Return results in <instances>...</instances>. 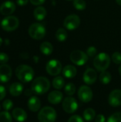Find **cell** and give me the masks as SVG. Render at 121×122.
Here are the masks:
<instances>
[{
	"mask_svg": "<svg viewBox=\"0 0 121 122\" xmlns=\"http://www.w3.org/2000/svg\"><path fill=\"white\" fill-rule=\"evenodd\" d=\"M19 25V20L15 16H7L1 23V28L6 31H13L16 30Z\"/></svg>",
	"mask_w": 121,
	"mask_h": 122,
	"instance_id": "8992f818",
	"label": "cell"
},
{
	"mask_svg": "<svg viewBox=\"0 0 121 122\" xmlns=\"http://www.w3.org/2000/svg\"><path fill=\"white\" fill-rule=\"evenodd\" d=\"M106 119L103 114H98L96 117V122H105Z\"/></svg>",
	"mask_w": 121,
	"mask_h": 122,
	"instance_id": "74e56055",
	"label": "cell"
},
{
	"mask_svg": "<svg viewBox=\"0 0 121 122\" xmlns=\"http://www.w3.org/2000/svg\"><path fill=\"white\" fill-rule=\"evenodd\" d=\"M96 53H97V49L94 46H90L86 50V54H87L88 56H89V57L95 56Z\"/></svg>",
	"mask_w": 121,
	"mask_h": 122,
	"instance_id": "d6a6232c",
	"label": "cell"
},
{
	"mask_svg": "<svg viewBox=\"0 0 121 122\" xmlns=\"http://www.w3.org/2000/svg\"><path fill=\"white\" fill-rule=\"evenodd\" d=\"M83 117H84V119L87 122H91L96 117L95 110L91 108L86 109L83 112Z\"/></svg>",
	"mask_w": 121,
	"mask_h": 122,
	"instance_id": "484cf974",
	"label": "cell"
},
{
	"mask_svg": "<svg viewBox=\"0 0 121 122\" xmlns=\"http://www.w3.org/2000/svg\"><path fill=\"white\" fill-rule=\"evenodd\" d=\"M99 79L103 84H108L112 79V76L108 71H104L101 73L99 76Z\"/></svg>",
	"mask_w": 121,
	"mask_h": 122,
	"instance_id": "d4e9b609",
	"label": "cell"
},
{
	"mask_svg": "<svg viewBox=\"0 0 121 122\" xmlns=\"http://www.w3.org/2000/svg\"><path fill=\"white\" fill-rule=\"evenodd\" d=\"M83 81L88 85L93 84L97 80V73L96 70L91 68L87 69L83 74Z\"/></svg>",
	"mask_w": 121,
	"mask_h": 122,
	"instance_id": "5bb4252c",
	"label": "cell"
},
{
	"mask_svg": "<svg viewBox=\"0 0 121 122\" xmlns=\"http://www.w3.org/2000/svg\"><path fill=\"white\" fill-rule=\"evenodd\" d=\"M116 3H117L118 5L121 6V0H116Z\"/></svg>",
	"mask_w": 121,
	"mask_h": 122,
	"instance_id": "60d3db41",
	"label": "cell"
},
{
	"mask_svg": "<svg viewBox=\"0 0 121 122\" xmlns=\"http://www.w3.org/2000/svg\"><path fill=\"white\" fill-rule=\"evenodd\" d=\"M0 122H12V117L7 111L0 112Z\"/></svg>",
	"mask_w": 121,
	"mask_h": 122,
	"instance_id": "83f0119b",
	"label": "cell"
},
{
	"mask_svg": "<svg viewBox=\"0 0 121 122\" xmlns=\"http://www.w3.org/2000/svg\"><path fill=\"white\" fill-rule=\"evenodd\" d=\"M46 29L44 25L40 23H34L29 28V36L36 40L43 39L46 35Z\"/></svg>",
	"mask_w": 121,
	"mask_h": 122,
	"instance_id": "5b68a950",
	"label": "cell"
},
{
	"mask_svg": "<svg viewBox=\"0 0 121 122\" xmlns=\"http://www.w3.org/2000/svg\"><path fill=\"white\" fill-rule=\"evenodd\" d=\"M24 90L22 84L19 82H14L11 84L9 87V93L13 97H19L21 94Z\"/></svg>",
	"mask_w": 121,
	"mask_h": 122,
	"instance_id": "d6986e66",
	"label": "cell"
},
{
	"mask_svg": "<svg viewBox=\"0 0 121 122\" xmlns=\"http://www.w3.org/2000/svg\"><path fill=\"white\" fill-rule=\"evenodd\" d=\"M66 1H72V0H66Z\"/></svg>",
	"mask_w": 121,
	"mask_h": 122,
	"instance_id": "ee69618b",
	"label": "cell"
},
{
	"mask_svg": "<svg viewBox=\"0 0 121 122\" xmlns=\"http://www.w3.org/2000/svg\"><path fill=\"white\" fill-rule=\"evenodd\" d=\"M64 92L68 96H73L76 92V86L73 83H68L64 88Z\"/></svg>",
	"mask_w": 121,
	"mask_h": 122,
	"instance_id": "4316f807",
	"label": "cell"
},
{
	"mask_svg": "<svg viewBox=\"0 0 121 122\" xmlns=\"http://www.w3.org/2000/svg\"><path fill=\"white\" fill-rule=\"evenodd\" d=\"M53 45L50 42L44 41L40 46V51L44 55H46V56L50 55L53 52Z\"/></svg>",
	"mask_w": 121,
	"mask_h": 122,
	"instance_id": "7402d4cb",
	"label": "cell"
},
{
	"mask_svg": "<svg viewBox=\"0 0 121 122\" xmlns=\"http://www.w3.org/2000/svg\"><path fill=\"white\" fill-rule=\"evenodd\" d=\"M16 9L15 4L11 1H6L0 6V13L4 16H10Z\"/></svg>",
	"mask_w": 121,
	"mask_h": 122,
	"instance_id": "9a60e30c",
	"label": "cell"
},
{
	"mask_svg": "<svg viewBox=\"0 0 121 122\" xmlns=\"http://www.w3.org/2000/svg\"><path fill=\"white\" fill-rule=\"evenodd\" d=\"M112 61L116 64H121V53L116 51L112 55Z\"/></svg>",
	"mask_w": 121,
	"mask_h": 122,
	"instance_id": "1f68e13d",
	"label": "cell"
},
{
	"mask_svg": "<svg viewBox=\"0 0 121 122\" xmlns=\"http://www.w3.org/2000/svg\"><path fill=\"white\" fill-rule=\"evenodd\" d=\"M63 99V94L62 92L56 90L51 92L48 95V101L51 104H58Z\"/></svg>",
	"mask_w": 121,
	"mask_h": 122,
	"instance_id": "e0dca14e",
	"label": "cell"
},
{
	"mask_svg": "<svg viewBox=\"0 0 121 122\" xmlns=\"http://www.w3.org/2000/svg\"><path fill=\"white\" fill-rule=\"evenodd\" d=\"M16 76L22 83L30 82L34 76V69L29 65L21 64L16 69Z\"/></svg>",
	"mask_w": 121,
	"mask_h": 122,
	"instance_id": "7a4b0ae2",
	"label": "cell"
},
{
	"mask_svg": "<svg viewBox=\"0 0 121 122\" xmlns=\"http://www.w3.org/2000/svg\"><path fill=\"white\" fill-rule=\"evenodd\" d=\"M46 70L49 75L57 76L62 71V64L56 59H51L46 64Z\"/></svg>",
	"mask_w": 121,
	"mask_h": 122,
	"instance_id": "ba28073f",
	"label": "cell"
},
{
	"mask_svg": "<svg viewBox=\"0 0 121 122\" xmlns=\"http://www.w3.org/2000/svg\"><path fill=\"white\" fill-rule=\"evenodd\" d=\"M12 117L18 122H24L27 119V114L21 108H15L12 112Z\"/></svg>",
	"mask_w": 121,
	"mask_h": 122,
	"instance_id": "ac0fdd59",
	"label": "cell"
},
{
	"mask_svg": "<svg viewBox=\"0 0 121 122\" xmlns=\"http://www.w3.org/2000/svg\"><path fill=\"white\" fill-rule=\"evenodd\" d=\"M107 122H121V112H116L111 115Z\"/></svg>",
	"mask_w": 121,
	"mask_h": 122,
	"instance_id": "f546056e",
	"label": "cell"
},
{
	"mask_svg": "<svg viewBox=\"0 0 121 122\" xmlns=\"http://www.w3.org/2000/svg\"><path fill=\"white\" fill-rule=\"evenodd\" d=\"M9 58V56L4 52H0V64H4L8 62Z\"/></svg>",
	"mask_w": 121,
	"mask_h": 122,
	"instance_id": "836d02e7",
	"label": "cell"
},
{
	"mask_svg": "<svg viewBox=\"0 0 121 122\" xmlns=\"http://www.w3.org/2000/svg\"><path fill=\"white\" fill-rule=\"evenodd\" d=\"M6 89L4 86L0 85V101H1L2 99H4V98L6 97Z\"/></svg>",
	"mask_w": 121,
	"mask_h": 122,
	"instance_id": "d590c367",
	"label": "cell"
},
{
	"mask_svg": "<svg viewBox=\"0 0 121 122\" xmlns=\"http://www.w3.org/2000/svg\"><path fill=\"white\" fill-rule=\"evenodd\" d=\"M81 24V19L76 14H71L66 16L63 21V26L68 30L76 29Z\"/></svg>",
	"mask_w": 121,
	"mask_h": 122,
	"instance_id": "9c48e42d",
	"label": "cell"
},
{
	"mask_svg": "<svg viewBox=\"0 0 121 122\" xmlns=\"http://www.w3.org/2000/svg\"><path fill=\"white\" fill-rule=\"evenodd\" d=\"M56 117V110L51 107L42 108L38 114V120L39 122H55Z\"/></svg>",
	"mask_w": 121,
	"mask_h": 122,
	"instance_id": "277c9868",
	"label": "cell"
},
{
	"mask_svg": "<svg viewBox=\"0 0 121 122\" xmlns=\"http://www.w3.org/2000/svg\"><path fill=\"white\" fill-rule=\"evenodd\" d=\"M118 72H119L120 75L121 76V66H119V68H118Z\"/></svg>",
	"mask_w": 121,
	"mask_h": 122,
	"instance_id": "b9f144b4",
	"label": "cell"
},
{
	"mask_svg": "<svg viewBox=\"0 0 121 122\" xmlns=\"http://www.w3.org/2000/svg\"><path fill=\"white\" fill-rule=\"evenodd\" d=\"M108 103L113 107L121 105V90L115 89L111 92L108 97Z\"/></svg>",
	"mask_w": 121,
	"mask_h": 122,
	"instance_id": "4fadbf2b",
	"label": "cell"
},
{
	"mask_svg": "<svg viewBox=\"0 0 121 122\" xmlns=\"http://www.w3.org/2000/svg\"><path fill=\"white\" fill-rule=\"evenodd\" d=\"M12 76V70L10 66L8 64L0 65V82L6 83L8 82Z\"/></svg>",
	"mask_w": 121,
	"mask_h": 122,
	"instance_id": "7c38bea8",
	"label": "cell"
},
{
	"mask_svg": "<svg viewBox=\"0 0 121 122\" xmlns=\"http://www.w3.org/2000/svg\"><path fill=\"white\" fill-rule=\"evenodd\" d=\"M29 0H16V3L19 6H24L27 4Z\"/></svg>",
	"mask_w": 121,
	"mask_h": 122,
	"instance_id": "f35d334b",
	"label": "cell"
},
{
	"mask_svg": "<svg viewBox=\"0 0 121 122\" xmlns=\"http://www.w3.org/2000/svg\"><path fill=\"white\" fill-rule=\"evenodd\" d=\"M68 122H84L83 119L78 115H73L69 118Z\"/></svg>",
	"mask_w": 121,
	"mask_h": 122,
	"instance_id": "e575fe53",
	"label": "cell"
},
{
	"mask_svg": "<svg viewBox=\"0 0 121 122\" xmlns=\"http://www.w3.org/2000/svg\"><path fill=\"white\" fill-rule=\"evenodd\" d=\"M46 14H47V12H46V9L41 6H37L34 11V18L38 21H41V20L44 19L46 16Z\"/></svg>",
	"mask_w": 121,
	"mask_h": 122,
	"instance_id": "44dd1931",
	"label": "cell"
},
{
	"mask_svg": "<svg viewBox=\"0 0 121 122\" xmlns=\"http://www.w3.org/2000/svg\"><path fill=\"white\" fill-rule=\"evenodd\" d=\"M30 2L33 4V5H35V6H39V5H41L43 4L46 0H29Z\"/></svg>",
	"mask_w": 121,
	"mask_h": 122,
	"instance_id": "8d00e7d4",
	"label": "cell"
},
{
	"mask_svg": "<svg viewBox=\"0 0 121 122\" xmlns=\"http://www.w3.org/2000/svg\"><path fill=\"white\" fill-rule=\"evenodd\" d=\"M62 107L64 112L68 114L74 113L78 107V104L76 99L71 97H68L65 98L62 103Z\"/></svg>",
	"mask_w": 121,
	"mask_h": 122,
	"instance_id": "30bf717a",
	"label": "cell"
},
{
	"mask_svg": "<svg viewBox=\"0 0 121 122\" xmlns=\"http://www.w3.org/2000/svg\"><path fill=\"white\" fill-rule=\"evenodd\" d=\"M50 86L51 83L46 77L39 76L32 81L31 89L35 94L43 95L49 90Z\"/></svg>",
	"mask_w": 121,
	"mask_h": 122,
	"instance_id": "6da1fadb",
	"label": "cell"
},
{
	"mask_svg": "<svg viewBox=\"0 0 121 122\" xmlns=\"http://www.w3.org/2000/svg\"><path fill=\"white\" fill-rule=\"evenodd\" d=\"M68 38V33L63 28H59L56 32V39L58 41H65Z\"/></svg>",
	"mask_w": 121,
	"mask_h": 122,
	"instance_id": "603a6c76",
	"label": "cell"
},
{
	"mask_svg": "<svg viewBox=\"0 0 121 122\" xmlns=\"http://www.w3.org/2000/svg\"><path fill=\"white\" fill-rule=\"evenodd\" d=\"M88 56L86 53L81 50L73 51L70 54V59L77 66H83L88 61Z\"/></svg>",
	"mask_w": 121,
	"mask_h": 122,
	"instance_id": "52a82bcc",
	"label": "cell"
},
{
	"mask_svg": "<svg viewBox=\"0 0 121 122\" xmlns=\"http://www.w3.org/2000/svg\"><path fill=\"white\" fill-rule=\"evenodd\" d=\"M2 43H3V40H2V39H1V38L0 37V46H1V44H2Z\"/></svg>",
	"mask_w": 121,
	"mask_h": 122,
	"instance_id": "7bdbcfd3",
	"label": "cell"
},
{
	"mask_svg": "<svg viewBox=\"0 0 121 122\" xmlns=\"http://www.w3.org/2000/svg\"><path fill=\"white\" fill-rule=\"evenodd\" d=\"M13 106H14V104L11 102V100H10V99H6L2 103V107H3V109L5 111H7V112L9 111V110H11L12 109Z\"/></svg>",
	"mask_w": 121,
	"mask_h": 122,
	"instance_id": "4dcf8cb0",
	"label": "cell"
},
{
	"mask_svg": "<svg viewBox=\"0 0 121 122\" xmlns=\"http://www.w3.org/2000/svg\"><path fill=\"white\" fill-rule=\"evenodd\" d=\"M33 93L34 92H33V91L31 89H26L25 91V92H24V94H25L26 96H31Z\"/></svg>",
	"mask_w": 121,
	"mask_h": 122,
	"instance_id": "ab89813d",
	"label": "cell"
},
{
	"mask_svg": "<svg viewBox=\"0 0 121 122\" xmlns=\"http://www.w3.org/2000/svg\"><path fill=\"white\" fill-rule=\"evenodd\" d=\"M63 75L67 79H72L76 76L77 74V69L74 66L72 65H66L63 67L62 70Z\"/></svg>",
	"mask_w": 121,
	"mask_h": 122,
	"instance_id": "ffe728a7",
	"label": "cell"
},
{
	"mask_svg": "<svg viewBox=\"0 0 121 122\" xmlns=\"http://www.w3.org/2000/svg\"><path fill=\"white\" fill-rule=\"evenodd\" d=\"M0 109H1V107H0Z\"/></svg>",
	"mask_w": 121,
	"mask_h": 122,
	"instance_id": "f6af8a7d",
	"label": "cell"
},
{
	"mask_svg": "<svg viewBox=\"0 0 121 122\" xmlns=\"http://www.w3.org/2000/svg\"><path fill=\"white\" fill-rule=\"evenodd\" d=\"M64 84H65V81L62 76H58L53 79L52 85H53V88H55L57 90L61 89L63 87Z\"/></svg>",
	"mask_w": 121,
	"mask_h": 122,
	"instance_id": "cb8c5ba5",
	"label": "cell"
},
{
	"mask_svg": "<svg viewBox=\"0 0 121 122\" xmlns=\"http://www.w3.org/2000/svg\"><path fill=\"white\" fill-rule=\"evenodd\" d=\"M78 97L82 102L88 103L93 99V91L88 86L83 85L78 89Z\"/></svg>",
	"mask_w": 121,
	"mask_h": 122,
	"instance_id": "8fae6325",
	"label": "cell"
},
{
	"mask_svg": "<svg viewBox=\"0 0 121 122\" xmlns=\"http://www.w3.org/2000/svg\"><path fill=\"white\" fill-rule=\"evenodd\" d=\"M111 57L106 53H100L93 59V66L98 71H104L109 67Z\"/></svg>",
	"mask_w": 121,
	"mask_h": 122,
	"instance_id": "3957f363",
	"label": "cell"
},
{
	"mask_svg": "<svg viewBox=\"0 0 121 122\" xmlns=\"http://www.w3.org/2000/svg\"><path fill=\"white\" fill-rule=\"evenodd\" d=\"M27 105H28L29 109L31 112H36L40 109L41 104L40 99L37 97L33 96V97H31L30 99H29Z\"/></svg>",
	"mask_w": 121,
	"mask_h": 122,
	"instance_id": "2e32d148",
	"label": "cell"
},
{
	"mask_svg": "<svg viewBox=\"0 0 121 122\" xmlns=\"http://www.w3.org/2000/svg\"></svg>",
	"mask_w": 121,
	"mask_h": 122,
	"instance_id": "bcb514c9",
	"label": "cell"
},
{
	"mask_svg": "<svg viewBox=\"0 0 121 122\" xmlns=\"http://www.w3.org/2000/svg\"><path fill=\"white\" fill-rule=\"evenodd\" d=\"M73 4L77 10H83L86 7V2L84 0H73Z\"/></svg>",
	"mask_w": 121,
	"mask_h": 122,
	"instance_id": "f1b7e54d",
	"label": "cell"
}]
</instances>
